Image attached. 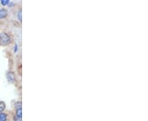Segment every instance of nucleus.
Here are the masks:
<instances>
[{
  "label": "nucleus",
  "instance_id": "7ed1b4c3",
  "mask_svg": "<svg viewBox=\"0 0 148 121\" xmlns=\"http://www.w3.org/2000/svg\"><path fill=\"white\" fill-rule=\"evenodd\" d=\"M8 16V11L6 9H1L0 10V19H3Z\"/></svg>",
  "mask_w": 148,
  "mask_h": 121
},
{
  "label": "nucleus",
  "instance_id": "39448f33",
  "mask_svg": "<svg viewBox=\"0 0 148 121\" xmlns=\"http://www.w3.org/2000/svg\"><path fill=\"white\" fill-rule=\"evenodd\" d=\"M7 120V115L4 113H0V121Z\"/></svg>",
  "mask_w": 148,
  "mask_h": 121
},
{
  "label": "nucleus",
  "instance_id": "0eeeda50",
  "mask_svg": "<svg viewBox=\"0 0 148 121\" xmlns=\"http://www.w3.org/2000/svg\"><path fill=\"white\" fill-rule=\"evenodd\" d=\"M15 107H16V110H19V109H21V101H18V102H16V103H15Z\"/></svg>",
  "mask_w": 148,
  "mask_h": 121
},
{
  "label": "nucleus",
  "instance_id": "1a4fd4ad",
  "mask_svg": "<svg viewBox=\"0 0 148 121\" xmlns=\"http://www.w3.org/2000/svg\"><path fill=\"white\" fill-rule=\"evenodd\" d=\"M14 121H21V118H19L17 116H15L14 117Z\"/></svg>",
  "mask_w": 148,
  "mask_h": 121
},
{
  "label": "nucleus",
  "instance_id": "f03ea898",
  "mask_svg": "<svg viewBox=\"0 0 148 121\" xmlns=\"http://www.w3.org/2000/svg\"><path fill=\"white\" fill-rule=\"evenodd\" d=\"M7 79L10 82V83H12L15 81V74L13 72H8L7 74Z\"/></svg>",
  "mask_w": 148,
  "mask_h": 121
},
{
  "label": "nucleus",
  "instance_id": "f257e3e1",
  "mask_svg": "<svg viewBox=\"0 0 148 121\" xmlns=\"http://www.w3.org/2000/svg\"><path fill=\"white\" fill-rule=\"evenodd\" d=\"M10 43L11 38L8 34H6V33L0 34V45H2V46H7Z\"/></svg>",
  "mask_w": 148,
  "mask_h": 121
},
{
  "label": "nucleus",
  "instance_id": "20e7f679",
  "mask_svg": "<svg viewBox=\"0 0 148 121\" xmlns=\"http://www.w3.org/2000/svg\"><path fill=\"white\" fill-rule=\"evenodd\" d=\"M4 109H5V103L3 101H0V113H2L4 111Z\"/></svg>",
  "mask_w": 148,
  "mask_h": 121
},
{
  "label": "nucleus",
  "instance_id": "9d476101",
  "mask_svg": "<svg viewBox=\"0 0 148 121\" xmlns=\"http://www.w3.org/2000/svg\"><path fill=\"white\" fill-rule=\"evenodd\" d=\"M18 19L19 21H21V11H19L18 12Z\"/></svg>",
  "mask_w": 148,
  "mask_h": 121
},
{
  "label": "nucleus",
  "instance_id": "423d86ee",
  "mask_svg": "<svg viewBox=\"0 0 148 121\" xmlns=\"http://www.w3.org/2000/svg\"><path fill=\"white\" fill-rule=\"evenodd\" d=\"M16 116H17V117H19V118H21V116H22V111H21V109H19V110H16Z\"/></svg>",
  "mask_w": 148,
  "mask_h": 121
},
{
  "label": "nucleus",
  "instance_id": "6e6552de",
  "mask_svg": "<svg viewBox=\"0 0 148 121\" xmlns=\"http://www.w3.org/2000/svg\"><path fill=\"white\" fill-rule=\"evenodd\" d=\"M1 3H2L3 5H7V4L9 3V1H8V0H2V1H1Z\"/></svg>",
  "mask_w": 148,
  "mask_h": 121
}]
</instances>
